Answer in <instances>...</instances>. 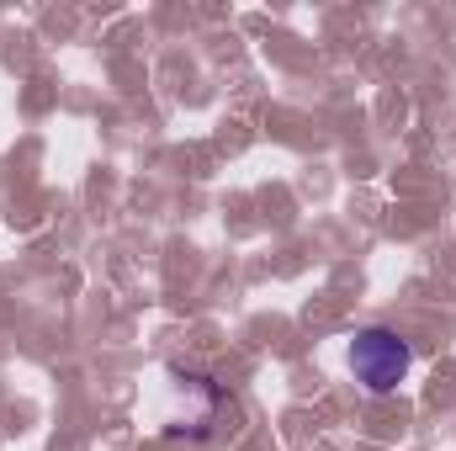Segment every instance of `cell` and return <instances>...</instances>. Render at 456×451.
Here are the masks:
<instances>
[{"instance_id":"cell-1","label":"cell","mask_w":456,"mask_h":451,"mask_svg":"<svg viewBox=\"0 0 456 451\" xmlns=\"http://www.w3.org/2000/svg\"><path fill=\"white\" fill-rule=\"evenodd\" d=\"M345 361H350V377H355L366 393H393V388L409 377L414 350H409V340L398 335V330L371 324V330H355L350 350H345Z\"/></svg>"}]
</instances>
